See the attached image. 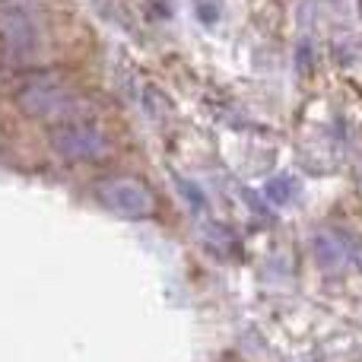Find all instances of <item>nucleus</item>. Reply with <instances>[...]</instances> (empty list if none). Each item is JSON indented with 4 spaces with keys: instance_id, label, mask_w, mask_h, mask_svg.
<instances>
[{
    "instance_id": "1",
    "label": "nucleus",
    "mask_w": 362,
    "mask_h": 362,
    "mask_svg": "<svg viewBox=\"0 0 362 362\" xmlns=\"http://www.w3.org/2000/svg\"><path fill=\"white\" fill-rule=\"evenodd\" d=\"M0 45L10 61H29L38 48V23L29 0H0Z\"/></svg>"
},
{
    "instance_id": "6",
    "label": "nucleus",
    "mask_w": 362,
    "mask_h": 362,
    "mask_svg": "<svg viewBox=\"0 0 362 362\" xmlns=\"http://www.w3.org/2000/svg\"><path fill=\"white\" fill-rule=\"evenodd\" d=\"M194 13H197V19L204 25H213L219 19V13H223V0H194Z\"/></svg>"
},
{
    "instance_id": "4",
    "label": "nucleus",
    "mask_w": 362,
    "mask_h": 362,
    "mask_svg": "<svg viewBox=\"0 0 362 362\" xmlns=\"http://www.w3.org/2000/svg\"><path fill=\"white\" fill-rule=\"evenodd\" d=\"M51 144L67 159H99L102 153L108 150L99 127L89 124V121H76V118L61 121V124L51 131Z\"/></svg>"
},
{
    "instance_id": "2",
    "label": "nucleus",
    "mask_w": 362,
    "mask_h": 362,
    "mask_svg": "<svg viewBox=\"0 0 362 362\" xmlns=\"http://www.w3.org/2000/svg\"><path fill=\"white\" fill-rule=\"evenodd\" d=\"M19 105L25 108L29 115L35 118H45V121H70V108H74V95L70 89L57 80L54 74H35L19 86Z\"/></svg>"
},
{
    "instance_id": "5",
    "label": "nucleus",
    "mask_w": 362,
    "mask_h": 362,
    "mask_svg": "<svg viewBox=\"0 0 362 362\" xmlns=\"http://www.w3.org/2000/svg\"><path fill=\"white\" fill-rule=\"evenodd\" d=\"M264 194H267V200L270 204H289L293 200V194H296V181L293 178H286V175H276V178H270L267 185H264Z\"/></svg>"
},
{
    "instance_id": "3",
    "label": "nucleus",
    "mask_w": 362,
    "mask_h": 362,
    "mask_svg": "<svg viewBox=\"0 0 362 362\" xmlns=\"http://www.w3.org/2000/svg\"><path fill=\"white\" fill-rule=\"evenodd\" d=\"M99 194L102 206L112 210L115 216H124V219H144L153 213V194L146 185L134 178H108L95 187Z\"/></svg>"
}]
</instances>
